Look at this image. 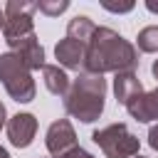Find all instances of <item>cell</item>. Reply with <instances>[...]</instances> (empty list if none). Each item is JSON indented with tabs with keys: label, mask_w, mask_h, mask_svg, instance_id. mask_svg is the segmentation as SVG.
<instances>
[{
	"label": "cell",
	"mask_w": 158,
	"mask_h": 158,
	"mask_svg": "<svg viewBox=\"0 0 158 158\" xmlns=\"http://www.w3.org/2000/svg\"><path fill=\"white\" fill-rule=\"evenodd\" d=\"M106 99V79L101 74H86L81 72L77 79H72L67 94H64V111L81 123H91L101 116Z\"/></svg>",
	"instance_id": "cell-2"
},
{
	"label": "cell",
	"mask_w": 158,
	"mask_h": 158,
	"mask_svg": "<svg viewBox=\"0 0 158 158\" xmlns=\"http://www.w3.org/2000/svg\"><path fill=\"white\" fill-rule=\"evenodd\" d=\"M94 30H96V25H94L86 15H77V17L69 20V25H67V37H69V40H77V42H81V44H89Z\"/></svg>",
	"instance_id": "cell-13"
},
{
	"label": "cell",
	"mask_w": 158,
	"mask_h": 158,
	"mask_svg": "<svg viewBox=\"0 0 158 158\" xmlns=\"http://www.w3.org/2000/svg\"><path fill=\"white\" fill-rule=\"evenodd\" d=\"M126 111L141 123L158 121V86L153 91H141L136 99H131L126 104Z\"/></svg>",
	"instance_id": "cell-9"
},
{
	"label": "cell",
	"mask_w": 158,
	"mask_h": 158,
	"mask_svg": "<svg viewBox=\"0 0 158 158\" xmlns=\"http://www.w3.org/2000/svg\"><path fill=\"white\" fill-rule=\"evenodd\" d=\"M91 141L104 151L106 158H133L138 156V138L128 131L126 123H111L91 133Z\"/></svg>",
	"instance_id": "cell-4"
},
{
	"label": "cell",
	"mask_w": 158,
	"mask_h": 158,
	"mask_svg": "<svg viewBox=\"0 0 158 158\" xmlns=\"http://www.w3.org/2000/svg\"><path fill=\"white\" fill-rule=\"evenodd\" d=\"M138 64V52L136 47L123 40L116 30L111 27H96L89 44H86V57H84V72L86 74H106V72H133Z\"/></svg>",
	"instance_id": "cell-1"
},
{
	"label": "cell",
	"mask_w": 158,
	"mask_h": 158,
	"mask_svg": "<svg viewBox=\"0 0 158 158\" xmlns=\"http://www.w3.org/2000/svg\"><path fill=\"white\" fill-rule=\"evenodd\" d=\"M37 133V118L32 114H15L7 121V138L15 148H27Z\"/></svg>",
	"instance_id": "cell-8"
},
{
	"label": "cell",
	"mask_w": 158,
	"mask_h": 158,
	"mask_svg": "<svg viewBox=\"0 0 158 158\" xmlns=\"http://www.w3.org/2000/svg\"><path fill=\"white\" fill-rule=\"evenodd\" d=\"M148 146H151L153 151H158V123L151 126V131H148Z\"/></svg>",
	"instance_id": "cell-18"
},
{
	"label": "cell",
	"mask_w": 158,
	"mask_h": 158,
	"mask_svg": "<svg viewBox=\"0 0 158 158\" xmlns=\"http://www.w3.org/2000/svg\"><path fill=\"white\" fill-rule=\"evenodd\" d=\"M5 27V10H0V30Z\"/></svg>",
	"instance_id": "cell-22"
},
{
	"label": "cell",
	"mask_w": 158,
	"mask_h": 158,
	"mask_svg": "<svg viewBox=\"0 0 158 158\" xmlns=\"http://www.w3.org/2000/svg\"><path fill=\"white\" fill-rule=\"evenodd\" d=\"M0 81H2L5 91L17 104H30L35 99L37 86H35V79H32V72L12 52L0 54Z\"/></svg>",
	"instance_id": "cell-3"
},
{
	"label": "cell",
	"mask_w": 158,
	"mask_h": 158,
	"mask_svg": "<svg viewBox=\"0 0 158 158\" xmlns=\"http://www.w3.org/2000/svg\"><path fill=\"white\" fill-rule=\"evenodd\" d=\"M5 118H7V111H5V104L0 101V128L5 126Z\"/></svg>",
	"instance_id": "cell-19"
},
{
	"label": "cell",
	"mask_w": 158,
	"mask_h": 158,
	"mask_svg": "<svg viewBox=\"0 0 158 158\" xmlns=\"http://www.w3.org/2000/svg\"><path fill=\"white\" fill-rule=\"evenodd\" d=\"M146 7H148L151 12H158V2H156V0H146Z\"/></svg>",
	"instance_id": "cell-20"
},
{
	"label": "cell",
	"mask_w": 158,
	"mask_h": 158,
	"mask_svg": "<svg viewBox=\"0 0 158 158\" xmlns=\"http://www.w3.org/2000/svg\"><path fill=\"white\" fill-rule=\"evenodd\" d=\"M54 57H57V62L64 67V69H81L84 67V57H86V44H81V42H77V40H69V37H64V40H59L57 42V47H54Z\"/></svg>",
	"instance_id": "cell-10"
},
{
	"label": "cell",
	"mask_w": 158,
	"mask_h": 158,
	"mask_svg": "<svg viewBox=\"0 0 158 158\" xmlns=\"http://www.w3.org/2000/svg\"><path fill=\"white\" fill-rule=\"evenodd\" d=\"M143 91L141 86V79L133 74V72H118L116 79H114V94H116V101L118 104H128L131 99H136L138 94Z\"/></svg>",
	"instance_id": "cell-11"
},
{
	"label": "cell",
	"mask_w": 158,
	"mask_h": 158,
	"mask_svg": "<svg viewBox=\"0 0 158 158\" xmlns=\"http://www.w3.org/2000/svg\"><path fill=\"white\" fill-rule=\"evenodd\" d=\"M0 158H10V153H7V151H5L2 146H0Z\"/></svg>",
	"instance_id": "cell-23"
},
{
	"label": "cell",
	"mask_w": 158,
	"mask_h": 158,
	"mask_svg": "<svg viewBox=\"0 0 158 158\" xmlns=\"http://www.w3.org/2000/svg\"><path fill=\"white\" fill-rule=\"evenodd\" d=\"M64 158H94V156H91L89 151H84L81 146H77V148H74V151H69Z\"/></svg>",
	"instance_id": "cell-17"
},
{
	"label": "cell",
	"mask_w": 158,
	"mask_h": 158,
	"mask_svg": "<svg viewBox=\"0 0 158 158\" xmlns=\"http://www.w3.org/2000/svg\"><path fill=\"white\" fill-rule=\"evenodd\" d=\"M67 7H69V0H40V2H37V10L44 12L47 17H57V15H62Z\"/></svg>",
	"instance_id": "cell-15"
},
{
	"label": "cell",
	"mask_w": 158,
	"mask_h": 158,
	"mask_svg": "<svg viewBox=\"0 0 158 158\" xmlns=\"http://www.w3.org/2000/svg\"><path fill=\"white\" fill-rule=\"evenodd\" d=\"M35 10H37V2H30V0H10L5 5V27H2L5 42L20 40L35 32V25H32Z\"/></svg>",
	"instance_id": "cell-5"
},
{
	"label": "cell",
	"mask_w": 158,
	"mask_h": 158,
	"mask_svg": "<svg viewBox=\"0 0 158 158\" xmlns=\"http://www.w3.org/2000/svg\"><path fill=\"white\" fill-rule=\"evenodd\" d=\"M101 7L109 10V12H131L133 10V2L126 0V2H111V0H101Z\"/></svg>",
	"instance_id": "cell-16"
},
{
	"label": "cell",
	"mask_w": 158,
	"mask_h": 158,
	"mask_svg": "<svg viewBox=\"0 0 158 158\" xmlns=\"http://www.w3.org/2000/svg\"><path fill=\"white\" fill-rule=\"evenodd\" d=\"M133 158H146V156H133Z\"/></svg>",
	"instance_id": "cell-24"
},
{
	"label": "cell",
	"mask_w": 158,
	"mask_h": 158,
	"mask_svg": "<svg viewBox=\"0 0 158 158\" xmlns=\"http://www.w3.org/2000/svg\"><path fill=\"white\" fill-rule=\"evenodd\" d=\"M42 79H44V86L49 94L54 96H64L67 89H69V77L64 69H59V64H44L42 67Z\"/></svg>",
	"instance_id": "cell-12"
},
{
	"label": "cell",
	"mask_w": 158,
	"mask_h": 158,
	"mask_svg": "<svg viewBox=\"0 0 158 158\" xmlns=\"http://www.w3.org/2000/svg\"><path fill=\"white\" fill-rule=\"evenodd\" d=\"M47 151L54 156V158H64L69 151H74L79 143H77V133H74V126L67 121V118H59L54 123H49L47 128Z\"/></svg>",
	"instance_id": "cell-6"
},
{
	"label": "cell",
	"mask_w": 158,
	"mask_h": 158,
	"mask_svg": "<svg viewBox=\"0 0 158 158\" xmlns=\"http://www.w3.org/2000/svg\"><path fill=\"white\" fill-rule=\"evenodd\" d=\"M136 40H138V49H141V52H146V54L158 52V27H156V25L143 27Z\"/></svg>",
	"instance_id": "cell-14"
},
{
	"label": "cell",
	"mask_w": 158,
	"mask_h": 158,
	"mask_svg": "<svg viewBox=\"0 0 158 158\" xmlns=\"http://www.w3.org/2000/svg\"><path fill=\"white\" fill-rule=\"evenodd\" d=\"M7 44H10L12 54H17L20 62H22L30 72L44 67V49H42V44H40V40H37L35 32H32V35H25V37H20V40H12V42H7Z\"/></svg>",
	"instance_id": "cell-7"
},
{
	"label": "cell",
	"mask_w": 158,
	"mask_h": 158,
	"mask_svg": "<svg viewBox=\"0 0 158 158\" xmlns=\"http://www.w3.org/2000/svg\"><path fill=\"white\" fill-rule=\"evenodd\" d=\"M151 72H153V77H156V81H158V59L153 62V67H151Z\"/></svg>",
	"instance_id": "cell-21"
}]
</instances>
